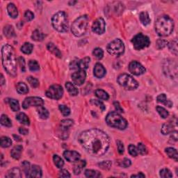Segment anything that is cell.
I'll list each match as a JSON object with an SVG mask.
<instances>
[{"label": "cell", "mask_w": 178, "mask_h": 178, "mask_svg": "<svg viewBox=\"0 0 178 178\" xmlns=\"http://www.w3.org/2000/svg\"><path fill=\"white\" fill-rule=\"evenodd\" d=\"M78 141L89 154L95 157L104 155L110 145L109 136L98 129L83 131L79 134Z\"/></svg>", "instance_id": "obj_1"}, {"label": "cell", "mask_w": 178, "mask_h": 178, "mask_svg": "<svg viewBox=\"0 0 178 178\" xmlns=\"http://www.w3.org/2000/svg\"><path fill=\"white\" fill-rule=\"evenodd\" d=\"M2 61L4 68L8 74L15 77L17 75V62L14 49L10 44H6L2 48Z\"/></svg>", "instance_id": "obj_2"}, {"label": "cell", "mask_w": 178, "mask_h": 178, "mask_svg": "<svg viewBox=\"0 0 178 178\" xmlns=\"http://www.w3.org/2000/svg\"><path fill=\"white\" fill-rule=\"evenodd\" d=\"M155 31L161 37L171 35L174 29V22L168 15L159 17L155 22Z\"/></svg>", "instance_id": "obj_3"}, {"label": "cell", "mask_w": 178, "mask_h": 178, "mask_svg": "<svg viewBox=\"0 0 178 178\" xmlns=\"http://www.w3.org/2000/svg\"><path fill=\"white\" fill-rule=\"evenodd\" d=\"M53 27L59 32H66L68 30V20L64 11H59L52 18Z\"/></svg>", "instance_id": "obj_4"}, {"label": "cell", "mask_w": 178, "mask_h": 178, "mask_svg": "<svg viewBox=\"0 0 178 178\" xmlns=\"http://www.w3.org/2000/svg\"><path fill=\"white\" fill-rule=\"evenodd\" d=\"M105 120L109 126L120 130H125L127 127V120L117 112L114 111L107 114Z\"/></svg>", "instance_id": "obj_5"}, {"label": "cell", "mask_w": 178, "mask_h": 178, "mask_svg": "<svg viewBox=\"0 0 178 178\" xmlns=\"http://www.w3.org/2000/svg\"><path fill=\"white\" fill-rule=\"evenodd\" d=\"M88 21V17L87 15H83L76 19L72 23L71 27V31L73 35L77 37H80L84 34L87 29Z\"/></svg>", "instance_id": "obj_6"}, {"label": "cell", "mask_w": 178, "mask_h": 178, "mask_svg": "<svg viewBox=\"0 0 178 178\" xmlns=\"http://www.w3.org/2000/svg\"><path fill=\"white\" fill-rule=\"evenodd\" d=\"M117 82L120 86L129 91L135 90L138 86L137 81L134 79L132 76L127 74H122L119 75L117 79Z\"/></svg>", "instance_id": "obj_7"}, {"label": "cell", "mask_w": 178, "mask_h": 178, "mask_svg": "<svg viewBox=\"0 0 178 178\" xmlns=\"http://www.w3.org/2000/svg\"><path fill=\"white\" fill-rule=\"evenodd\" d=\"M107 52L113 56H119L125 52V45L123 42L120 39H115L108 44L106 47Z\"/></svg>", "instance_id": "obj_8"}, {"label": "cell", "mask_w": 178, "mask_h": 178, "mask_svg": "<svg viewBox=\"0 0 178 178\" xmlns=\"http://www.w3.org/2000/svg\"><path fill=\"white\" fill-rule=\"evenodd\" d=\"M132 43L135 49L141 50V49L148 48L150 44V41L147 36L139 33L132 39Z\"/></svg>", "instance_id": "obj_9"}, {"label": "cell", "mask_w": 178, "mask_h": 178, "mask_svg": "<svg viewBox=\"0 0 178 178\" xmlns=\"http://www.w3.org/2000/svg\"><path fill=\"white\" fill-rule=\"evenodd\" d=\"M64 95V89L62 86L54 84L51 86L46 92V96L49 98L54 99H59Z\"/></svg>", "instance_id": "obj_10"}, {"label": "cell", "mask_w": 178, "mask_h": 178, "mask_svg": "<svg viewBox=\"0 0 178 178\" xmlns=\"http://www.w3.org/2000/svg\"><path fill=\"white\" fill-rule=\"evenodd\" d=\"M44 104L43 99L38 97H28L25 98L22 103V107L25 109L29 108L31 106H42Z\"/></svg>", "instance_id": "obj_11"}, {"label": "cell", "mask_w": 178, "mask_h": 178, "mask_svg": "<svg viewBox=\"0 0 178 178\" xmlns=\"http://www.w3.org/2000/svg\"><path fill=\"white\" fill-rule=\"evenodd\" d=\"M130 72L136 76H139L143 75L145 72L146 70L143 65H141L138 61H132L129 65Z\"/></svg>", "instance_id": "obj_12"}, {"label": "cell", "mask_w": 178, "mask_h": 178, "mask_svg": "<svg viewBox=\"0 0 178 178\" xmlns=\"http://www.w3.org/2000/svg\"><path fill=\"white\" fill-rule=\"evenodd\" d=\"M105 27L106 24L104 20L103 17H99L93 22L92 25V31L96 34L102 35L105 31Z\"/></svg>", "instance_id": "obj_13"}, {"label": "cell", "mask_w": 178, "mask_h": 178, "mask_svg": "<svg viewBox=\"0 0 178 178\" xmlns=\"http://www.w3.org/2000/svg\"><path fill=\"white\" fill-rule=\"evenodd\" d=\"M86 78V73L83 70H79L72 75V82L77 86H82Z\"/></svg>", "instance_id": "obj_14"}, {"label": "cell", "mask_w": 178, "mask_h": 178, "mask_svg": "<svg viewBox=\"0 0 178 178\" xmlns=\"http://www.w3.org/2000/svg\"><path fill=\"white\" fill-rule=\"evenodd\" d=\"M64 157L68 161L71 163H76L80 159L81 155L79 153L76 151L66 150L64 153Z\"/></svg>", "instance_id": "obj_15"}, {"label": "cell", "mask_w": 178, "mask_h": 178, "mask_svg": "<svg viewBox=\"0 0 178 178\" xmlns=\"http://www.w3.org/2000/svg\"><path fill=\"white\" fill-rule=\"evenodd\" d=\"M90 61L91 59L89 58V57H85V58L81 59L79 61H77L76 62L72 61V63H71V64H72L73 67H75L74 68H78L79 70H85L88 68Z\"/></svg>", "instance_id": "obj_16"}, {"label": "cell", "mask_w": 178, "mask_h": 178, "mask_svg": "<svg viewBox=\"0 0 178 178\" xmlns=\"http://www.w3.org/2000/svg\"><path fill=\"white\" fill-rule=\"evenodd\" d=\"M27 177H41L42 170L41 167L37 165H33L30 167L29 171L26 175Z\"/></svg>", "instance_id": "obj_17"}, {"label": "cell", "mask_w": 178, "mask_h": 178, "mask_svg": "<svg viewBox=\"0 0 178 178\" xmlns=\"http://www.w3.org/2000/svg\"><path fill=\"white\" fill-rule=\"evenodd\" d=\"M93 73L95 77L99 78V79H101L106 75V70L103 65L98 63V64H95V67H94Z\"/></svg>", "instance_id": "obj_18"}, {"label": "cell", "mask_w": 178, "mask_h": 178, "mask_svg": "<svg viewBox=\"0 0 178 178\" xmlns=\"http://www.w3.org/2000/svg\"><path fill=\"white\" fill-rule=\"evenodd\" d=\"M73 124H74V121L71 119L63 120L60 123V129L64 132H66L70 129V127L72 126Z\"/></svg>", "instance_id": "obj_19"}, {"label": "cell", "mask_w": 178, "mask_h": 178, "mask_svg": "<svg viewBox=\"0 0 178 178\" xmlns=\"http://www.w3.org/2000/svg\"><path fill=\"white\" fill-rule=\"evenodd\" d=\"M157 100L158 103L163 104L165 106L170 107V108L172 106V103L168 98H167L165 94H160V95H158L157 98Z\"/></svg>", "instance_id": "obj_20"}, {"label": "cell", "mask_w": 178, "mask_h": 178, "mask_svg": "<svg viewBox=\"0 0 178 178\" xmlns=\"http://www.w3.org/2000/svg\"><path fill=\"white\" fill-rule=\"evenodd\" d=\"M174 127L175 125L172 122H167V123H165L163 125V126L161 127V133L163 134L164 135H167L169 134H171L174 130Z\"/></svg>", "instance_id": "obj_21"}, {"label": "cell", "mask_w": 178, "mask_h": 178, "mask_svg": "<svg viewBox=\"0 0 178 178\" xmlns=\"http://www.w3.org/2000/svg\"><path fill=\"white\" fill-rule=\"evenodd\" d=\"M5 177L9 178H20L22 177V175H21L20 170L19 168H13L7 172V174Z\"/></svg>", "instance_id": "obj_22"}, {"label": "cell", "mask_w": 178, "mask_h": 178, "mask_svg": "<svg viewBox=\"0 0 178 178\" xmlns=\"http://www.w3.org/2000/svg\"><path fill=\"white\" fill-rule=\"evenodd\" d=\"M86 161L85 160H79L76 162V164L74 166V172L75 175H79L82 171L83 168L86 166Z\"/></svg>", "instance_id": "obj_23"}, {"label": "cell", "mask_w": 178, "mask_h": 178, "mask_svg": "<svg viewBox=\"0 0 178 178\" xmlns=\"http://www.w3.org/2000/svg\"><path fill=\"white\" fill-rule=\"evenodd\" d=\"M22 145H17L12 149L10 151V155L13 158L15 159H19L21 157V153L22 151Z\"/></svg>", "instance_id": "obj_24"}, {"label": "cell", "mask_w": 178, "mask_h": 178, "mask_svg": "<svg viewBox=\"0 0 178 178\" xmlns=\"http://www.w3.org/2000/svg\"><path fill=\"white\" fill-rule=\"evenodd\" d=\"M7 10L8 14L12 18H16L18 15V11L16 6H15V4L10 3L8 4L7 6Z\"/></svg>", "instance_id": "obj_25"}, {"label": "cell", "mask_w": 178, "mask_h": 178, "mask_svg": "<svg viewBox=\"0 0 178 178\" xmlns=\"http://www.w3.org/2000/svg\"><path fill=\"white\" fill-rule=\"evenodd\" d=\"M16 119L18 120L21 124H23L25 125H30V120L28 116L24 113H20L16 116Z\"/></svg>", "instance_id": "obj_26"}, {"label": "cell", "mask_w": 178, "mask_h": 178, "mask_svg": "<svg viewBox=\"0 0 178 178\" xmlns=\"http://www.w3.org/2000/svg\"><path fill=\"white\" fill-rule=\"evenodd\" d=\"M139 19H140L141 22L145 26L150 24V21H151L150 16H149L148 13L146 11H143L139 15Z\"/></svg>", "instance_id": "obj_27"}, {"label": "cell", "mask_w": 178, "mask_h": 178, "mask_svg": "<svg viewBox=\"0 0 178 178\" xmlns=\"http://www.w3.org/2000/svg\"><path fill=\"white\" fill-rule=\"evenodd\" d=\"M165 152H166L167 155H168L170 158L174 159L175 161H177L178 154L176 149H175L173 148H166V150H165Z\"/></svg>", "instance_id": "obj_28"}, {"label": "cell", "mask_w": 178, "mask_h": 178, "mask_svg": "<svg viewBox=\"0 0 178 178\" xmlns=\"http://www.w3.org/2000/svg\"><path fill=\"white\" fill-rule=\"evenodd\" d=\"M48 49L49 52H51L52 54H54L55 56L59 57V58H61L62 54L61 52H60L59 49L54 45V44L52 43H49L48 44Z\"/></svg>", "instance_id": "obj_29"}, {"label": "cell", "mask_w": 178, "mask_h": 178, "mask_svg": "<svg viewBox=\"0 0 178 178\" xmlns=\"http://www.w3.org/2000/svg\"><path fill=\"white\" fill-rule=\"evenodd\" d=\"M4 33L7 38H11L15 36L14 27L11 25H6L4 28Z\"/></svg>", "instance_id": "obj_30"}, {"label": "cell", "mask_w": 178, "mask_h": 178, "mask_svg": "<svg viewBox=\"0 0 178 178\" xmlns=\"http://www.w3.org/2000/svg\"><path fill=\"white\" fill-rule=\"evenodd\" d=\"M44 38H45V35L38 30H35L33 32L32 35H31V38H32V40L38 42L43 41Z\"/></svg>", "instance_id": "obj_31"}, {"label": "cell", "mask_w": 178, "mask_h": 178, "mask_svg": "<svg viewBox=\"0 0 178 178\" xmlns=\"http://www.w3.org/2000/svg\"><path fill=\"white\" fill-rule=\"evenodd\" d=\"M65 88H66L67 91L71 95L75 96L78 94L77 88L75 87V86L71 82H66L65 83Z\"/></svg>", "instance_id": "obj_32"}, {"label": "cell", "mask_w": 178, "mask_h": 178, "mask_svg": "<svg viewBox=\"0 0 178 178\" xmlns=\"http://www.w3.org/2000/svg\"><path fill=\"white\" fill-rule=\"evenodd\" d=\"M95 94L98 98L103 99V100H108L109 98V94L104 90H102V89H97L95 91Z\"/></svg>", "instance_id": "obj_33"}, {"label": "cell", "mask_w": 178, "mask_h": 178, "mask_svg": "<svg viewBox=\"0 0 178 178\" xmlns=\"http://www.w3.org/2000/svg\"><path fill=\"white\" fill-rule=\"evenodd\" d=\"M16 90L20 94H27L29 92V88L27 84L25 83L20 82L16 86Z\"/></svg>", "instance_id": "obj_34"}, {"label": "cell", "mask_w": 178, "mask_h": 178, "mask_svg": "<svg viewBox=\"0 0 178 178\" xmlns=\"http://www.w3.org/2000/svg\"><path fill=\"white\" fill-rule=\"evenodd\" d=\"M33 45L30 43H25L21 47V51L25 54H30L33 51Z\"/></svg>", "instance_id": "obj_35"}, {"label": "cell", "mask_w": 178, "mask_h": 178, "mask_svg": "<svg viewBox=\"0 0 178 178\" xmlns=\"http://www.w3.org/2000/svg\"><path fill=\"white\" fill-rule=\"evenodd\" d=\"M38 114L39 116H40L41 118H42V119H44V120L48 119V117H49L48 111L45 108H44L43 106L38 107Z\"/></svg>", "instance_id": "obj_36"}, {"label": "cell", "mask_w": 178, "mask_h": 178, "mask_svg": "<svg viewBox=\"0 0 178 178\" xmlns=\"http://www.w3.org/2000/svg\"><path fill=\"white\" fill-rule=\"evenodd\" d=\"M85 175L87 177H102V175L100 172L98 171H95V170H91L88 169L85 171Z\"/></svg>", "instance_id": "obj_37"}, {"label": "cell", "mask_w": 178, "mask_h": 178, "mask_svg": "<svg viewBox=\"0 0 178 178\" xmlns=\"http://www.w3.org/2000/svg\"><path fill=\"white\" fill-rule=\"evenodd\" d=\"M168 49L170 52L175 54V56L177 55V40L172 41L170 43H168Z\"/></svg>", "instance_id": "obj_38"}, {"label": "cell", "mask_w": 178, "mask_h": 178, "mask_svg": "<svg viewBox=\"0 0 178 178\" xmlns=\"http://www.w3.org/2000/svg\"><path fill=\"white\" fill-rule=\"evenodd\" d=\"M29 68L32 72H36L40 70V65H39L38 63L35 61V60H31L29 62Z\"/></svg>", "instance_id": "obj_39"}, {"label": "cell", "mask_w": 178, "mask_h": 178, "mask_svg": "<svg viewBox=\"0 0 178 178\" xmlns=\"http://www.w3.org/2000/svg\"><path fill=\"white\" fill-rule=\"evenodd\" d=\"M9 103L10 104V106L11 109L14 111V112L18 111L20 110V104L18 101L16 100L15 99H9Z\"/></svg>", "instance_id": "obj_40"}, {"label": "cell", "mask_w": 178, "mask_h": 178, "mask_svg": "<svg viewBox=\"0 0 178 178\" xmlns=\"http://www.w3.org/2000/svg\"><path fill=\"white\" fill-rule=\"evenodd\" d=\"M1 124L3 125V126L7 127H10L12 126V122L11 120L9 119V118L6 115H2L1 116Z\"/></svg>", "instance_id": "obj_41"}, {"label": "cell", "mask_w": 178, "mask_h": 178, "mask_svg": "<svg viewBox=\"0 0 178 178\" xmlns=\"http://www.w3.org/2000/svg\"><path fill=\"white\" fill-rule=\"evenodd\" d=\"M12 145V141L9 137H2L1 138V146L2 148H9Z\"/></svg>", "instance_id": "obj_42"}, {"label": "cell", "mask_w": 178, "mask_h": 178, "mask_svg": "<svg viewBox=\"0 0 178 178\" xmlns=\"http://www.w3.org/2000/svg\"><path fill=\"white\" fill-rule=\"evenodd\" d=\"M53 161H54V164L56 165V166L58 168H61L62 167L64 166V160H63V159L61 157H60L59 156L56 155V154H55V155H54Z\"/></svg>", "instance_id": "obj_43"}, {"label": "cell", "mask_w": 178, "mask_h": 178, "mask_svg": "<svg viewBox=\"0 0 178 178\" xmlns=\"http://www.w3.org/2000/svg\"><path fill=\"white\" fill-rule=\"evenodd\" d=\"M156 109L161 118H167L168 117V116H169L168 111H167L166 109H164V107H161L160 106H157L156 107Z\"/></svg>", "instance_id": "obj_44"}, {"label": "cell", "mask_w": 178, "mask_h": 178, "mask_svg": "<svg viewBox=\"0 0 178 178\" xmlns=\"http://www.w3.org/2000/svg\"><path fill=\"white\" fill-rule=\"evenodd\" d=\"M112 165V162L111 161H103V162L98 164V166L101 169L104 170V171H107L111 168Z\"/></svg>", "instance_id": "obj_45"}, {"label": "cell", "mask_w": 178, "mask_h": 178, "mask_svg": "<svg viewBox=\"0 0 178 178\" xmlns=\"http://www.w3.org/2000/svg\"><path fill=\"white\" fill-rule=\"evenodd\" d=\"M93 56H95L96 59H98L99 60V59H102L103 58L104 52L101 48H97L93 50Z\"/></svg>", "instance_id": "obj_46"}, {"label": "cell", "mask_w": 178, "mask_h": 178, "mask_svg": "<svg viewBox=\"0 0 178 178\" xmlns=\"http://www.w3.org/2000/svg\"><path fill=\"white\" fill-rule=\"evenodd\" d=\"M27 80L33 88H36L39 86V81L36 79V78H34L33 77H28Z\"/></svg>", "instance_id": "obj_47"}, {"label": "cell", "mask_w": 178, "mask_h": 178, "mask_svg": "<svg viewBox=\"0 0 178 178\" xmlns=\"http://www.w3.org/2000/svg\"><path fill=\"white\" fill-rule=\"evenodd\" d=\"M160 176L161 177H165V178H168V177H172V174L171 171H170L168 168H163L160 171Z\"/></svg>", "instance_id": "obj_48"}, {"label": "cell", "mask_w": 178, "mask_h": 178, "mask_svg": "<svg viewBox=\"0 0 178 178\" xmlns=\"http://www.w3.org/2000/svg\"><path fill=\"white\" fill-rule=\"evenodd\" d=\"M137 150H138V153L140 154H141V155H144V154H146L148 153L147 148H146L145 145H143L142 143H140L138 144Z\"/></svg>", "instance_id": "obj_49"}, {"label": "cell", "mask_w": 178, "mask_h": 178, "mask_svg": "<svg viewBox=\"0 0 178 178\" xmlns=\"http://www.w3.org/2000/svg\"><path fill=\"white\" fill-rule=\"evenodd\" d=\"M128 151H129L130 155H132V157H137L138 154L137 148L135 145H134L133 144H130L129 145V147H128Z\"/></svg>", "instance_id": "obj_50"}, {"label": "cell", "mask_w": 178, "mask_h": 178, "mask_svg": "<svg viewBox=\"0 0 178 178\" xmlns=\"http://www.w3.org/2000/svg\"><path fill=\"white\" fill-rule=\"evenodd\" d=\"M59 109L64 116H69L70 114V109L65 105H59Z\"/></svg>", "instance_id": "obj_51"}, {"label": "cell", "mask_w": 178, "mask_h": 178, "mask_svg": "<svg viewBox=\"0 0 178 178\" xmlns=\"http://www.w3.org/2000/svg\"><path fill=\"white\" fill-rule=\"evenodd\" d=\"M168 44V42L165 40H163V39H159L157 41V47L159 49H163L165 47L167 46Z\"/></svg>", "instance_id": "obj_52"}, {"label": "cell", "mask_w": 178, "mask_h": 178, "mask_svg": "<svg viewBox=\"0 0 178 178\" xmlns=\"http://www.w3.org/2000/svg\"><path fill=\"white\" fill-rule=\"evenodd\" d=\"M131 164H132V162H131L130 159L125 158L120 161V166L123 167V168H128V167H130L131 166Z\"/></svg>", "instance_id": "obj_53"}, {"label": "cell", "mask_w": 178, "mask_h": 178, "mask_svg": "<svg viewBox=\"0 0 178 178\" xmlns=\"http://www.w3.org/2000/svg\"><path fill=\"white\" fill-rule=\"evenodd\" d=\"M22 168H23V171H24L25 173V175H27L29 171L30 167H31L30 163L27 161H24L22 164Z\"/></svg>", "instance_id": "obj_54"}, {"label": "cell", "mask_w": 178, "mask_h": 178, "mask_svg": "<svg viewBox=\"0 0 178 178\" xmlns=\"http://www.w3.org/2000/svg\"><path fill=\"white\" fill-rule=\"evenodd\" d=\"M91 103L93 104H95V105L96 106H98L99 108H100V109L103 111L105 110V106H104V104L99 100H97V99H92V100L91 101Z\"/></svg>", "instance_id": "obj_55"}, {"label": "cell", "mask_w": 178, "mask_h": 178, "mask_svg": "<svg viewBox=\"0 0 178 178\" xmlns=\"http://www.w3.org/2000/svg\"><path fill=\"white\" fill-rule=\"evenodd\" d=\"M25 18L26 20L29 22V21H31L34 18V14L31 10H27L25 14Z\"/></svg>", "instance_id": "obj_56"}, {"label": "cell", "mask_w": 178, "mask_h": 178, "mask_svg": "<svg viewBox=\"0 0 178 178\" xmlns=\"http://www.w3.org/2000/svg\"><path fill=\"white\" fill-rule=\"evenodd\" d=\"M18 63L21 68V70L22 72H25V61L23 57H19L18 58Z\"/></svg>", "instance_id": "obj_57"}, {"label": "cell", "mask_w": 178, "mask_h": 178, "mask_svg": "<svg viewBox=\"0 0 178 178\" xmlns=\"http://www.w3.org/2000/svg\"><path fill=\"white\" fill-rule=\"evenodd\" d=\"M117 147H118V153L122 154L124 153V145L123 143H122L121 141H117Z\"/></svg>", "instance_id": "obj_58"}, {"label": "cell", "mask_w": 178, "mask_h": 178, "mask_svg": "<svg viewBox=\"0 0 178 178\" xmlns=\"http://www.w3.org/2000/svg\"><path fill=\"white\" fill-rule=\"evenodd\" d=\"M59 177H70L71 175H70V172L67 171V170H61V171L59 172Z\"/></svg>", "instance_id": "obj_59"}, {"label": "cell", "mask_w": 178, "mask_h": 178, "mask_svg": "<svg viewBox=\"0 0 178 178\" xmlns=\"http://www.w3.org/2000/svg\"><path fill=\"white\" fill-rule=\"evenodd\" d=\"M114 106H115V108H116V111H119V112H121V113H122L123 112V109H122V108L121 106H120V104L118 102H114Z\"/></svg>", "instance_id": "obj_60"}, {"label": "cell", "mask_w": 178, "mask_h": 178, "mask_svg": "<svg viewBox=\"0 0 178 178\" xmlns=\"http://www.w3.org/2000/svg\"><path fill=\"white\" fill-rule=\"evenodd\" d=\"M19 132L20 134H22L23 135H27L29 133V130L27 129H26L25 127H20L19 129Z\"/></svg>", "instance_id": "obj_61"}, {"label": "cell", "mask_w": 178, "mask_h": 178, "mask_svg": "<svg viewBox=\"0 0 178 178\" xmlns=\"http://www.w3.org/2000/svg\"><path fill=\"white\" fill-rule=\"evenodd\" d=\"M145 175L143 174L142 172H139L137 175H132L131 177H145Z\"/></svg>", "instance_id": "obj_62"}, {"label": "cell", "mask_w": 178, "mask_h": 178, "mask_svg": "<svg viewBox=\"0 0 178 178\" xmlns=\"http://www.w3.org/2000/svg\"><path fill=\"white\" fill-rule=\"evenodd\" d=\"M4 82H5V81H4V76L3 75H1V84L2 85H4Z\"/></svg>", "instance_id": "obj_63"}, {"label": "cell", "mask_w": 178, "mask_h": 178, "mask_svg": "<svg viewBox=\"0 0 178 178\" xmlns=\"http://www.w3.org/2000/svg\"><path fill=\"white\" fill-rule=\"evenodd\" d=\"M14 137L15 141H21V138L20 137H18V136L14 135Z\"/></svg>", "instance_id": "obj_64"}]
</instances>
